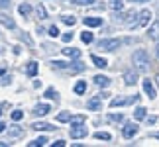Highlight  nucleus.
Instances as JSON below:
<instances>
[{"label": "nucleus", "instance_id": "ea45409f", "mask_svg": "<svg viewBox=\"0 0 159 147\" xmlns=\"http://www.w3.org/2000/svg\"><path fill=\"white\" fill-rule=\"evenodd\" d=\"M145 120H148V124H151V126H153L155 122H157V118H155V116H149V118H145Z\"/></svg>", "mask_w": 159, "mask_h": 147}, {"label": "nucleus", "instance_id": "3c124183", "mask_svg": "<svg viewBox=\"0 0 159 147\" xmlns=\"http://www.w3.org/2000/svg\"><path fill=\"white\" fill-rule=\"evenodd\" d=\"M0 116H2V110H0Z\"/></svg>", "mask_w": 159, "mask_h": 147}, {"label": "nucleus", "instance_id": "09e8293b", "mask_svg": "<svg viewBox=\"0 0 159 147\" xmlns=\"http://www.w3.org/2000/svg\"><path fill=\"white\" fill-rule=\"evenodd\" d=\"M157 57H159V45H157Z\"/></svg>", "mask_w": 159, "mask_h": 147}, {"label": "nucleus", "instance_id": "dca6fc26", "mask_svg": "<svg viewBox=\"0 0 159 147\" xmlns=\"http://www.w3.org/2000/svg\"><path fill=\"white\" fill-rule=\"evenodd\" d=\"M90 59H93V63L98 67V69H106V67H108V61H106V59H102V57H98V55H93Z\"/></svg>", "mask_w": 159, "mask_h": 147}, {"label": "nucleus", "instance_id": "aec40b11", "mask_svg": "<svg viewBox=\"0 0 159 147\" xmlns=\"http://www.w3.org/2000/svg\"><path fill=\"white\" fill-rule=\"evenodd\" d=\"M0 24H4V26H6V28H10V29H14V28H16L14 20H12V18H8V16H0Z\"/></svg>", "mask_w": 159, "mask_h": 147}, {"label": "nucleus", "instance_id": "ddd939ff", "mask_svg": "<svg viewBox=\"0 0 159 147\" xmlns=\"http://www.w3.org/2000/svg\"><path fill=\"white\" fill-rule=\"evenodd\" d=\"M47 112H51V108L47 106V104H38V106L34 108V114L35 116H45Z\"/></svg>", "mask_w": 159, "mask_h": 147}, {"label": "nucleus", "instance_id": "f8f14e48", "mask_svg": "<svg viewBox=\"0 0 159 147\" xmlns=\"http://www.w3.org/2000/svg\"><path fill=\"white\" fill-rule=\"evenodd\" d=\"M32 127H34V130H38V131H51V130H55L51 124H45V122H35Z\"/></svg>", "mask_w": 159, "mask_h": 147}, {"label": "nucleus", "instance_id": "2f4dec72", "mask_svg": "<svg viewBox=\"0 0 159 147\" xmlns=\"http://www.w3.org/2000/svg\"><path fill=\"white\" fill-rule=\"evenodd\" d=\"M57 122H71V114H69V112H61V114H57Z\"/></svg>", "mask_w": 159, "mask_h": 147}, {"label": "nucleus", "instance_id": "7c9ffc66", "mask_svg": "<svg viewBox=\"0 0 159 147\" xmlns=\"http://www.w3.org/2000/svg\"><path fill=\"white\" fill-rule=\"evenodd\" d=\"M51 65H53V69H67L71 63H65V61H51Z\"/></svg>", "mask_w": 159, "mask_h": 147}, {"label": "nucleus", "instance_id": "7ed1b4c3", "mask_svg": "<svg viewBox=\"0 0 159 147\" xmlns=\"http://www.w3.org/2000/svg\"><path fill=\"white\" fill-rule=\"evenodd\" d=\"M139 96L134 94V96H118V98H112L110 100V106L112 108H118V106H126V104H132V102H138Z\"/></svg>", "mask_w": 159, "mask_h": 147}, {"label": "nucleus", "instance_id": "20e7f679", "mask_svg": "<svg viewBox=\"0 0 159 147\" xmlns=\"http://www.w3.org/2000/svg\"><path fill=\"white\" fill-rule=\"evenodd\" d=\"M120 45H122L120 39H100L98 41V49H102V51H114Z\"/></svg>", "mask_w": 159, "mask_h": 147}, {"label": "nucleus", "instance_id": "9d476101", "mask_svg": "<svg viewBox=\"0 0 159 147\" xmlns=\"http://www.w3.org/2000/svg\"><path fill=\"white\" fill-rule=\"evenodd\" d=\"M143 90H145V94H148L151 100H153V98L157 96V92H155V88H153V82L149 81V78H145L143 81Z\"/></svg>", "mask_w": 159, "mask_h": 147}, {"label": "nucleus", "instance_id": "de8ad7c7", "mask_svg": "<svg viewBox=\"0 0 159 147\" xmlns=\"http://www.w3.org/2000/svg\"><path fill=\"white\" fill-rule=\"evenodd\" d=\"M0 75H4V69H0Z\"/></svg>", "mask_w": 159, "mask_h": 147}, {"label": "nucleus", "instance_id": "0eeeda50", "mask_svg": "<svg viewBox=\"0 0 159 147\" xmlns=\"http://www.w3.org/2000/svg\"><path fill=\"white\" fill-rule=\"evenodd\" d=\"M71 137H73V139L87 137V127H84V126H73V130H71Z\"/></svg>", "mask_w": 159, "mask_h": 147}, {"label": "nucleus", "instance_id": "c03bdc74", "mask_svg": "<svg viewBox=\"0 0 159 147\" xmlns=\"http://www.w3.org/2000/svg\"><path fill=\"white\" fill-rule=\"evenodd\" d=\"M130 2H149V0H130Z\"/></svg>", "mask_w": 159, "mask_h": 147}, {"label": "nucleus", "instance_id": "f3484780", "mask_svg": "<svg viewBox=\"0 0 159 147\" xmlns=\"http://www.w3.org/2000/svg\"><path fill=\"white\" fill-rule=\"evenodd\" d=\"M94 82L98 84V87L104 88V87H108V84H110V78L104 77V75H96V77H94Z\"/></svg>", "mask_w": 159, "mask_h": 147}, {"label": "nucleus", "instance_id": "9b49d317", "mask_svg": "<svg viewBox=\"0 0 159 147\" xmlns=\"http://www.w3.org/2000/svg\"><path fill=\"white\" fill-rule=\"evenodd\" d=\"M148 35H149V39H153V41H159V20H157V22L153 24V26L149 28Z\"/></svg>", "mask_w": 159, "mask_h": 147}, {"label": "nucleus", "instance_id": "bb28decb", "mask_svg": "<svg viewBox=\"0 0 159 147\" xmlns=\"http://www.w3.org/2000/svg\"><path fill=\"white\" fill-rule=\"evenodd\" d=\"M35 14H38L39 20H45V18H47V12H45V8H43L41 4H38V8H35Z\"/></svg>", "mask_w": 159, "mask_h": 147}, {"label": "nucleus", "instance_id": "37998d69", "mask_svg": "<svg viewBox=\"0 0 159 147\" xmlns=\"http://www.w3.org/2000/svg\"><path fill=\"white\" fill-rule=\"evenodd\" d=\"M4 130H6V126H4V124H2V122H0V133H2V131H4Z\"/></svg>", "mask_w": 159, "mask_h": 147}, {"label": "nucleus", "instance_id": "f704fd0d", "mask_svg": "<svg viewBox=\"0 0 159 147\" xmlns=\"http://www.w3.org/2000/svg\"><path fill=\"white\" fill-rule=\"evenodd\" d=\"M77 4H81V6H90V4H94L96 0H75Z\"/></svg>", "mask_w": 159, "mask_h": 147}, {"label": "nucleus", "instance_id": "4468645a", "mask_svg": "<svg viewBox=\"0 0 159 147\" xmlns=\"http://www.w3.org/2000/svg\"><path fill=\"white\" fill-rule=\"evenodd\" d=\"M134 118L136 120H145L148 118V110H145L143 106H138L136 110H134Z\"/></svg>", "mask_w": 159, "mask_h": 147}, {"label": "nucleus", "instance_id": "c9c22d12", "mask_svg": "<svg viewBox=\"0 0 159 147\" xmlns=\"http://www.w3.org/2000/svg\"><path fill=\"white\" fill-rule=\"evenodd\" d=\"M49 35H51V38H57V35H59L57 26H51V28H49Z\"/></svg>", "mask_w": 159, "mask_h": 147}, {"label": "nucleus", "instance_id": "f257e3e1", "mask_svg": "<svg viewBox=\"0 0 159 147\" xmlns=\"http://www.w3.org/2000/svg\"><path fill=\"white\" fill-rule=\"evenodd\" d=\"M132 61H134V65H136V69L142 71V73H145L149 69V57H148V53H145V49H138V51L134 53Z\"/></svg>", "mask_w": 159, "mask_h": 147}, {"label": "nucleus", "instance_id": "f03ea898", "mask_svg": "<svg viewBox=\"0 0 159 147\" xmlns=\"http://www.w3.org/2000/svg\"><path fill=\"white\" fill-rule=\"evenodd\" d=\"M149 20H151V12L149 10H142L138 14V20L136 22H132V29H139V28H143V26H148L149 24Z\"/></svg>", "mask_w": 159, "mask_h": 147}, {"label": "nucleus", "instance_id": "79ce46f5", "mask_svg": "<svg viewBox=\"0 0 159 147\" xmlns=\"http://www.w3.org/2000/svg\"><path fill=\"white\" fill-rule=\"evenodd\" d=\"M8 82H10V75H8V77H4L2 81H0V84H8Z\"/></svg>", "mask_w": 159, "mask_h": 147}, {"label": "nucleus", "instance_id": "6e6552de", "mask_svg": "<svg viewBox=\"0 0 159 147\" xmlns=\"http://www.w3.org/2000/svg\"><path fill=\"white\" fill-rule=\"evenodd\" d=\"M83 22H84V26H89V28H98V26H102V18H96V16H87Z\"/></svg>", "mask_w": 159, "mask_h": 147}, {"label": "nucleus", "instance_id": "b1692460", "mask_svg": "<svg viewBox=\"0 0 159 147\" xmlns=\"http://www.w3.org/2000/svg\"><path fill=\"white\" fill-rule=\"evenodd\" d=\"M57 96L59 94H57V90H55L53 87H49V88L45 90V98H49V100H57Z\"/></svg>", "mask_w": 159, "mask_h": 147}, {"label": "nucleus", "instance_id": "4c0bfd02", "mask_svg": "<svg viewBox=\"0 0 159 147\" xmlns=\"http://www.w3.org/2000/svg\"><path fill=\"white\" fill-rule=\"evenodd\" d=\"M63 41H65V43L73 41V33H71V32H69V33H63Z\"/></svg>", "mask_w": 159, "mask_h": 147}, {"label": "nucleus", "instance_id": "e433bc0d", "mask_svg": "<svg viewBox=\"0 0 159 147\" xmlns=\"http://www.w3.org/2000/svg\"><path fill=\"white\" fill-rule=\"evenodd\" d=\"M83 69H84L83 63H79V61H77V63H73V71H83Z\"/></svg>", "mask_w": 159, "mask_h": 147}, {"label": "nucleus", "instance_id": "39448f33", "mask_svg": "<svg viewBox=\"0 0 159 147\" xmlns=\"http://www.w3.org/2000/svg\"><path fill=\"white\" fill-rule=\"evenodd\" d=\"M106 96H108L106 92H100V94L93 96V98L87 102V108H89V110H100V108H102V100H104Z\"/></svg>", "mask_w": 159, "mask_h": 147}, {"label": "nucleus", "instance_id": "a19ab883", "mask_svg": "<svg viewBox=\"0 0 159 147\" xmlns=\"http://www.w3.org/2000/svg\"><path fill=\"white\" fill-rule=\"evenodd\" d=\"M63 145H65V141H63V139H57V141L53 143V147H63Z\"/></svg>", "mask_w": 159, "mask_h": 147}, {"label": "nucleus", "instance_id": "49530a36", "mask_svg": "<svg viewBox=\"0 0 159 147\" xmlns=\"http://www.w3.org/2000/svg\"><path fill=\"white\" fill-rule=\"evenodd\" d=\"M155 81H157V87H159V75H157V78H155Z\"/></svg>", "mask_w": 159, "mask_h": 147}, {"label": "nucleus", "instance_id": "a878e982", "mask_svg": "<svg viewBox=\"0 0 159 147\" xmlns=\"http://www.w3.org/2000/svg\"><path fill=\"white\" fill-rule=\"evenodd\" d=\"M45 143H47L45 137H38V139H34V141H30L28 145L30 147H41V145H45Z\"/></svg>", "mask_w": 159, "mask_h": 147}, {"label": "nucleus", "instance_id": "2eb2a0df", "mask_svg": "<svg viewBox=\"0 0 159 147\" xmlns=\"http://www.w3.org/2000/svg\"><path fill=\"white\" fill-rule=\"evenodd\" d=\"M63 55H67V57H71V59H79L81 57V51L75 49V47H67V49H63Z\"/></svg>", "mask_w": 159, "mask_h": 147}, {"label": "nucleus", "instance_id": "c85d7f7f", "mask_svg": "<svg viewBox=\"0 0 159 147\" xmlns=\"http://www.w3.org/2000/svg\"><path fill=\"white\" fill-rule=\"evenodd\" d=\"M94 137H96V139H104V141H110V139H112V136H110L108 131H96Z\"/></svg>", "mask_w": 159, "mask_h": 147}, {"label": "nucleus", "instance_id": "cd10ccee", "mask_svg": "<svg viewBox=\"0 0 159 147\" xmlns=\"http://www.w3.org/2000/svg\"><path fill=\"white\" fill-rule=\"evenodd\" d=\"M18 12H20L22 16H30V12H32V8H30V4H20V8H18Z\"/></svg>", "mask_w": 159, "mask_h": 147}, {"label": "nucleus", "instance_id": "a211bd4d", "mask_svg": "<svg viewBox=\"0 0 159 147\" xmlns=\"http://www.w3.org/2000/svg\"><path fill=\"white\" fill-rule=\"evenodd\" d=\"M108 2H110V8H112L114 12L124 10V0H108Z\"/></svg>", "mask_w": 159, "mask_h": 147}, {"label": "nucleus", "instance_id": "6ab92c4d", "mask_svg": "<svg viewBox=\"0 0 159 147\" xmlns=\"http://www.w3.org/2000/svg\"><path fill=\"white\" fill-rule=\"evenodd\" d=\"M84 122H87L84 116H71V127L73 126H84Z\"/></svg>", "mask_w": 159, "mask_h": 147}, {"label": "nucleus", "instance_id": "a18cd8bd", "mask_svg": "<svg viewBox=\"0 0 159 147\" xmlns=\"http://www.w3.org/2000/svg\"><path fill=\"white\" fill-rule=\"evenodd\" d=\"M4 145H8V143H6V141H0V147H4Z\"/></svg>", "mask_w": 159, "mask_h": 147}, {"label": "nucleus", "instance_id": "4be33fe9", "mask_svg": "<svg viewBox=\"0 0 159 147\" xmlns=\"http://www.w3.org/2000/svg\"><path fill=\"white\" fill-rule=\"evenodd\" d=\"M75 92L77 94H84V92H87V81H79L75 84Z\"/></svg>", "mask_w": 159, "mask_h": 147}, {"label": "nucleus", "instance_id": "c756f323", "mask_svg": "<svg viewBox=\"0 0 159 147\" xmlns=\"http://www.w3.org/2000/svg\"><path fill=\"white\" fill-rule=\"evenodd\" d=\"M108 120H110V122H116V124H120V122H124V114H108Z\"/></svg>", "mask_w": 159, "mask_h": 147}, {"label": "nucleus", "instance_id": "72a5a7b5", "mask_svg": "<svg viewBox=\"0 0 159 147\" xmlns=\"http://www.w3.org/2000/svg\"><path fill=\"white\" fill-rule=\"evenodd\" d=\"M24 118V112H22V110H14V112H12V120H14V122H20Z\"/></svg>", "mask_w": 159, "mask_h": 147}, {"label": "nucleus", "instance_id": "412c9836", "mask_svg": "<svg viewBox=\"0 0 159 147\" xmlns=\"http://www.w3.org/2000/svg\"><path fill=\"white\" fill-rule=\"evenodd\" d=\"M26 73L30 77H35L38 75V63L35 61H32V63H28V69H26Z\"/></svg>", "mask_w": 159, "mask_h": 147}, {"label": "nucleus", "instance_id": "1a4fd4ad", "mask_svg": "<svg viewBox=\"0 0 159 147\" xmlns=\"http://www.w3.org/2000/svg\"><path fill=\"white\" fill-rule=\"evenodd\" d=\"M124 82L128 84V87L136 84V82H138V73H136V71H126V73H124Z\"/></svg>", "mask_w": 159, "mask_h": 147}, {"label": "nucleus", "instance_id": "58836bf2", "mask_svg": "<svg viewBox=\"0 0 159 147\" xmlns=\"http://www.w3.org/2000/svg\"><path fill=\"white\" fill-rule=\"evenodd\" d=\"M0 8H10V0H0Z\"/></svg>", "mask_w": 159, "mask_h": 147}, {"label": "nucleus", "instance_id": "5701e85b", "mask_svg": "<svg viewBox=\"0 0 159 147\" xmlns=\"http://www.w3.org/2000/svg\"><path fill=\"white\" fill-rule=\"evenodd\" d=\"M81 39H83V43H93V41H94V35L90 33V32H83L81 33Z\"/></svg>", "mask_w": 159, "mask_h": 147}, {"label": "nucleus", "instance_id": "423d86ee", "mask_svg": "<svg viewBox=\"0 0 159 147\" xmlns=\"http://www.w3.org/2000/svg\"><path fill=\"white\" fill-rule=\"evenodd\" d=\"M136 133H138V124L136 122H128V124L124 126V130H122V136H124L126 139H132Z\"/></svg>", "mask_w": 159, "mask_h": 147}, {"label": "nucleus", "instance_id": "393cba45", "mask_svg": "<svg viewBox=\"0 0 159 147\" xmlns=\"http://www.w3.org/2000/svg\"><path fill=\"white\" fill-rule=\"evenodd\" d=\"M61 20H63V24H67V26H75V24H77V18L75 16H69V14H67V16H63V18H61Z\"/></svg>", "mask_w": 159, "mask_h": 147}, {"label": "nucleus", "instance_id": "8fccbe9b", "mask_svg": "<svg viewBox=\"0 0 159 147\" xmlns=\"http://www.w3.org/2000/svg\"><path fill=\"white\" fill-rule=\"evenodd\" d=\"M155 137H159V131H157V133H155Z\"/></svg>", "mask_w": 159, "mask_h": 147}, {"label": "nucleus", "instance_id": "473e14b6", "mask_svg": "<svg viewBox=\"0 0 159 147\" xmlns=\"http://www.w3.org/2000/svg\"><path fill=\"white\" fill-rule=\"evenodd\" d=\"M24 133V130L20 126H12V130H10V136H14V137H18V136H22Z\"/></svg>", "mask_w": 159, "mask_h": 147}]
</instances>
